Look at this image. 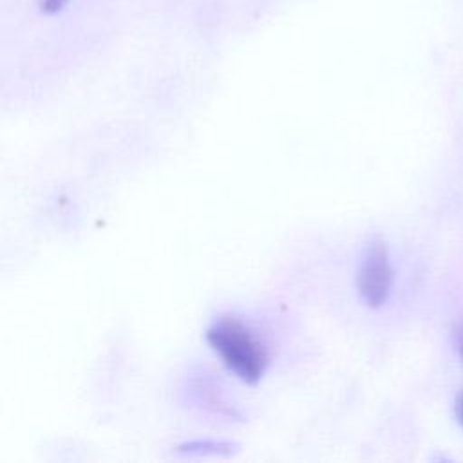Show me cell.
Returning a JSON list of instances; mask_svg holds the SVG:
<instances>
[{"label": "cell", "instance_id": "277c9868", "mask_svg": "<svg viewBox=\"0 0 463 463\" xmlns=\"http://www.w3.org/2000/svg\"><path fill=\"white\" fill-rule=\"evenodd\" d=\"M69 0H42V9L45 13H58Z\"/></svg>", "mask_w": 463, "mask_h": 463}, {"label": "cell", "instance_id": "5b68a950", "mask_svg": "<svg viewBox=\"0 0 463 463\" xmlns=\"http://www.w3.org/2000/svg\"><path fill=\"white\" fill-rule=\"evenodd\" d=\"M456 412H458V418H459V421H461V425H463V392H461V396H459V400H458Z\"/></svg>", "mask_w": 463, "mask_h": 463}, {"label": "cell", "instance_id": "8992f818", "mask_svg": "<svg viewBox=\"0 0 463 463\" xmlns=\"http://www.w3.org/2000/svg\"><path fill=\"white\" fill-rule=\"evenodd\" d=\"M458 349H459V353L463 356V327L458 331Z\"/></svg>", "mask_w": 463, "mask_h": 463}, {"label": "cell", "instance_id": "6da1fadb", "mask_svg": "<svg viewBox=\"0 0 463 463\" xmlns=\"http://www.w3.org/2000/svg\"><path fill=\"white\" fill-rule=\"evenodd\" d=\"M204 338L239 380L255 385L264 378L269 365L268 347L244 320L222 315L206 327Z\"/></svg>", "mask_w": 463, "mask_h": 463}, {"label": "cell", "instance_id": "3957f363", "mask_svg": "<svg viewBox=\"0 0 463 463\" xmlns=\"http://www.w3.org/2000/svg\"><path fill=\"white\" fill-rule=\"evenodd\" d=\"M235 445L224 443V441H213V439H203V441H188L177 447L179 454L186 456H219V454H232Z\"/></svg>", "mask_w": 463, "mask_h": 463}, {"label": "cell", "instance_id": "7a4b0ae2", "mask_svg": "<svg viewBox=\"0 0 463 463\" xmlns=\"http://www.w3.org/2000/svg\"><path fill=\"white\" fill-rule=\"evenodd\" d=\"M392 279L394 271L387 246L380 237H373L365 246L356 271V289L367 307L378 309L385 304L392 288Z\"/></svg>", "mask_w": 463, "mask_h": 463}]
</instances>
